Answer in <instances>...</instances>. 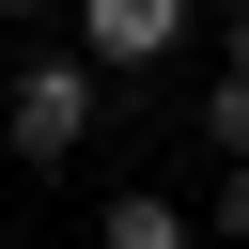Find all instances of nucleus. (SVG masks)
<instances>
[{
    "instance_id": "nucleus-1",
    "label": "nucleus",
    "mask_w": 249,
    "mask_h": 249,
    "mask_svg": "<svg viewBox=\"0 0 249 249\" xmlns=\"http://www.w3.org/2000/svg\"><path fill=\"white\" fill-rule=\"evenodd\" d=\"M0 124H16V156H78V140H93V47H78V62H31Z\"/></svg>"
},
{
    "instance_id": "nucleus-2",
    "label": "nucleus",
    "mask_w": 249,
    "mask_h": 249,
    "mask_svg": "<svg viewBox=\"0 0 249 249\" xmlns=\"http://www.w3.org/2000/svg\"><path fill=\"white\" fill-rule=\"evenodd\" d=\"M78 47H93V78H140L187 47V0H78Z\"/></svg>"
},
{
    "instance_id": "nucleus-3",
    "label": "nucleus",
    "mask_w": 249,
    "mask_h": 249,
    "mask_svg": "<svg viewBox=\"0 0 249 249\" xmlns=\"http://www.w3.org/2000/svg\"><path fill=\"white\" fill-rule=\"evenodd\" d=\"M93 249H187V202H156V187H124V202H109V233H93Z\"/></svg>"
},
{
    "instance_id": "nucleus-4",
    "label": "nucleus",
    "mask_w": 249,
    "mask_h": 249,
    "mask_svg": "<svg viewBox=\"0 0 249 249\" xmlns=\"http://www.w3.org/2000/svg\"><path fill=\"white\" fill-rule=\"evenodd\" d=\"M202 140H218V156H249V78H218V93H202Z\"/></svg>"
},
{
    "instance_id": "nucleus-5",
    "label": "nucleus",
    "mask_w": 249,
    "mask_h": 249,
    "mask_svg": "<svg viewBox=\"0 0 249 249\" xmlns=\"http://www.w3.org/2000/svg\"><path fill=\"white\" fill-rule=\"evenodd\" d=\"M218 233H233V249H249V156H233V171H218Z\"/></svg>"
},
{
    "instance_id": "nucleus-6",
    "label": "nucleus",
    "mask_w": 249,
    "mask_h": 249,
    "mask_svg": "<svg viewBox=\"0 0 249 249\" xmlns=\"http://www.w3.org/2000/svg\"><path fill=\"white\" fill-rule=\"evenodd\" d=\"M233 78H249V16H233Z\"/></svg>"
},
{
    "instance_id": "nucleus-7",
    "label": "nucleus",
    "mask_w": 249,
    "mask_h": 249,
    "mask_svg": "<svg viewBox=\"0 0 249 249\" xmlns=\"http://www.w3.org/2000/svg\"><path fill=\"white\" fill-rule=\"evenodd\" d=\"M0 16H47V0H0Z\"/></svg>"
}]
</instances>
